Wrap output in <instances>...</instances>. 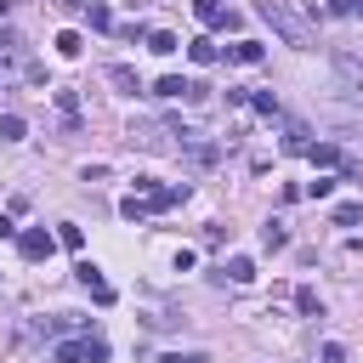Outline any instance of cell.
<instances>
[{
    "label": "cell",
    "mask_w": 363,
    "mask_h": 363,
    "mask_svg": "<svg viewBox=\"0 0 363 363\" xmlns=\"http://www.w3.org/2000/svg\"><path fill=\"white\" fill-rule=\"evenodd\" d=\"M255 11L267 17V28H272L284 45H295V51H306V45H312V23H306L289 0H255Z\"/></svg>",
    "instance_id": "obj_1"
},
{
    "label": "cell",
    "mask_w": 363,
    "mask_h": 363,
    "mask_svg": "<svg viewBox=\"0 0 363 363\" xmlns=\"http://www.w3.org/2000/svg\"><path fill=\"white\" fill-rule=\"evenodd\" d=\"M108 357V340L102 335H85V340H62L51 352V363H102Z\"/></svg>",
    "instance_id": "obj_2"
},
{
    "label": "cell",
    "mask_w": 363,
    "mask_h": 363,
    "mask_svg": "<svg viewBox=\"0 0 363 363\" xmlns=\"http://www.w3.org/2000/svg\"><path fill=\"white\" fill-rule=\"evenodd\" d=\"M17 250H23V261H45V255L57 250V238H51L45 227H28V233H17Z\"/></svg>",
    "instance_id": "obj_3"
},
{
    "label": "cell",
    "mask_w": 363,
    "mask_h": 363,
    "mask_svg": "<svg viewBox=\"0 0 363 363\" xmlns=\"http://www.w3.org/2000/svg\"><path fill=\"white\" fill-rule=\"evenodd\" d=\"M193 11H199V23H210V28H238V11H227L221 0H193Z\"/></svg>",
    "instance_id": "obj_4"
},
{
    "label": "cell",
    "mask_w": 363,
    "mask_h": 363,
    "mask_svg": "<svg viewBox=\"0 0 363 363\" xmlns=\"http://www.w3.org/2000/svg\"><path fill=\"white\" fill-rule=\"evenodd\" d=\"M153 96H164V102H176V96H204V85H193V79H182V74H164V79L153 85Z\"/></svg>",
    "instance_id": "obj_5"
},
{
    "label": "cell",
    "mask_w": 363,
    "mask_h": 363,
    "mask_svg": "<svg viewBox=\"0 0 363 363\" xmlns=\"http://www.w3.org/2000/svg\"><path fill=\"white\" fill-rule=\"evenodd\" d=\"M74 272H79V284H85V289H91V295H96V301H102V306H113V284H108V278H102V272H96V267H91V261H79V267H74Z\"/></svg>",
    "instance_id": "obj_6"
},
{
    "label": "cell",
    "mask_w": 363,
    "mask_h": 363,
    "mask_svg": "<svg viewBox=\"0 0 363 363\" xmlns=\"http://www.w3.org/2000/svg\"><path fill=\"white\" fill-rule=\"evenodd\" d=\"M164 136H170V130H164V125H153V119H142V125H130V142H142V147H170Z\"/></svg>",
    "instance_id": "obj_7"
},
{
    "label": "cell",
    "mask_w": 363,
    "mask_h": 363,
    "mask_svg": "<svg viewBox=\"0 0 363 363\" xmlns=\"http://www.w3.org/2000/svg\"><path fill=\"white\" fill-rule=\"evenodd\" d=\"M312 147V130L301 119H284V153H306Z\"/></svg>",
    "instance_id": "obj_8"
},
{
    "label": "cell",
    "mask_w": 363,
    "mask_h": 363,
    "mask_svg": "<svg viewBox=\"0 0 363 363\" xmlns=\"http://www.w3.org/2000/svg\"><path fill=\"white\" fill-rule=\"evenodd\" d=\"M216 278H227V284H250V278H255V261H250V255H227V267H221Z\"/></svg>",
    "instance_id": "obj_9"
},
{
    "label": "cell",
    "mask_w": 363,
    "mask_h": 363,
    "mask_svg": "<svg viewBox=\"0 0 363 363\" xmlns=\"http://www.w3.org/2000/svg\"><path fill=\"white\" fill-rule=\"evenodd\" d=\"M108 79H113L125 96H136V91H142V79H136V68H130V62H113V68H108Z\"/></svg>",
    "instance_id": "obj_10"
},
{
    "label": "cell",
    "mask_w": 363,
    "mask_h": 363,
    "mask_svg": "<svg viewBox=\"0 0 363 363\" xmlns=\"http://www.w3.org/2000/svg\"><path fill=\"white\" fill-rule=\"evenodd\" d=\"M295 312H301V318H323V301H318V289H312V284H301V289H295Z\"/></svg>",
    "instance_id": "obj_11"
},
{
    "label": "cell",
    "mask_w": 363,
    "mask_h": 363,
    "mask_svg": "<svg viewBox=\"0 0 363 363\" xmlns=\"http://www.w3.org/2000/svg\"><path fill=\"white\" fill-rule=\"evenodd\" d=\"M306 159L329 170V164H340V147H335V142H312V147H306Z\"/></svg>",
    "instance_id": "obj_12"
},
{
    "label": "cell",
    "mask_w": 363,
    "mask_h": 363,
    "mask_svg": "<svg viewBox=\"0 0 363 363\" xmlns=\"http://www.w3.org/2000/svg\"><path fill=\"white\" fill-rule=\"evenodd\" d=\"M23 136H28L23 113H0V142H23Z\"/></svg>",
    "instance_id": "obj_13"
},
{
    "label": "cell",
    "mask_w": 363,
    "mask_h": 363,
    "mask_svg": "<svg viewBox=\"0 0 363 363\" xmlns=\"http://www.w3.org/2000/svg\"><path fill=\"white\" fill-rule=\"evenodd\" d=\"M85 23H91L96 34H108V28H113V11H108L102 0H91V11H85Z\"/></svg>",
    "instance_id": "obj_14"
},
{
    "label": "cell",
    "mask_w": 363,
    "mask_h": 363,
    "mask_svg": "<svg viewBox=\"0 0 363 363\" xmlns=\"http://www.w3.org/2000/svg\"><path fill=\"white\" fill-rule=\"evenodd\" d=\"M57 51H62V57H79V51H85V34H79V28H62V34H57Z\"/></svg>",
    "instance_id": "obj_15"
},
{
    "label": "cell",
    "mask_w": 363,
    "mask_h": 363,
    "mask_svg": "<svg viewBox=\"0 0 363 363\" xmlns=\"http://www.w3.org/2000/svg\"><path fill=\"white\" fill-rule=\"evenodd\" d=\"M176 45H182V40H176L170 28H153V34H147V51H159V57H170Z\"/></svg>",
    "instance_id": "obj_16"
},
{
    "label": "cell",
    "mask_w": 363,
    "mask_h": 363,
    "mask_svg": "<svg viewBox=\"0 0 363 363\" xmlns=\"http://www.w3.org/2000/svg\"><path fill=\"white\" fill-rule=\"evenodd\" d=\"M187 51H193V62H199V68H210V62L221 57V51H216V40H204V34H199V40L187 45Z\"/></svg>",
    "instance_id": "obj_17"
},
{
    "label": "cell",
    "mask_w": 363,
    "mask_h": 363,
    "mask_svg": "<svg viewBox=\"0 0 363 363\" xmlns=\"http://www.w3.org/2000/svg\"><path fill=\"white\" fill-rule=\"evenodd\" d=\"M227 57H233V62H244V68H250V62H261V40H238V45H233V51H227Z\"/></svg>",
    "instance_id": "obj_18"
},
{
    "label": "cell",
    "mask_w": 363,
    "mask_h": 363,
    "mask_svg": "<svg viewBox=\"0 0 363 363\" xmlns=\"http://www.w3.org/2000/svg\"><path fill=\"white\" fill-rule=\"evenodd\" d=\"M57 113H62V125H79V96L74 91H57Z\"/></svg>",
    "instance_id": "obj_19"
},
{
    "label": "cell",
    "mask_w": 363,
    "mask_h": 363,
    "mask_svg": "<svg viewBox=\"0 0 363 363\" xmlns=\"http://www.w3.org/2000/svg\"><path fill=\"white\" fill-rule=\"evenodd\" d=\"M119 216H125V221H147L153 210H147V199H142V193H130V199L119 204Z\"/></svg>",
    "instance_id": "obj_20"
},
{
    "label": "cell",
    "mask_w": 363,
    "mask_h": 363,
    "mask_svg": "<svg viewBox=\"0 0 363 363\" xmlns=\"http://www.w3.org/2000/svg\"><path fill=\"white\" fill-rule=\"evenodd\" d=\"M284 244H289L284 221H267V227H261V250H284Z\"/></svg>",
    "instance_id": "obj_21"
},
{
    "label": "cell",
    "mask_w": 363,
    "mask_h": 363,
    "mask_svg": "<svg viewBox=\"0 0 363 363\" xmlns=\"http://www.w3.org/2000/svg\"><path fill=\"white\" fill-rule=\"evenodd\" d=\"M250 108H255V113H267V119H278V96H272V91H255V96H250Z\"/></svg>",
    "instance_id": "obj_22"
},
{
    "label": "cell",
    "mask_w": 363,
    "mask_h": 363,
    "mask_svg": "<svg viewBox=\"0 0 363 363\" xmlns=\"http://www.w3.org/2000/svg\"><path fill=\"white\" fill-rule=\"evenodd\" d=\"M340 96H346L352 108H363V79H352V74H340Z\"/></svg>",
    "instance_id": "obj_23"
},
{
    "label": "cell",
    "mask_w": 363,
    "mask_h": 363,
    "mask_svg": "<svg viewBox=\"0 0 363 363\" xmlns=\"http://www.w3.org/2000/svg\"><path fill=\"white\" fill-rule=\"evenodd\" d=\"M301 193H306V199H329V193H335V176H318V182H306Z\"/></svg>",
    "instance_id": "obj_24"
},
{
    "label": "cell",
    "mask_w": 363,
    "mask_h": 363,
    "mask_svg": "<svg viewBox=\"0 0 363 363\" xmlns=\"http://www.w3.org/2000/svg\"><path fill=\"white\" fill-rule=\"evenodd\" d=\"M352 221H363V204H335V227H352Z\"/></svg>",
    "instance_id": "obj_25"
},
{
    "label": "cell",
    "mask_w": 363,
    "mask_h": 363,
    "mask_svg": "<svg viewBox=\"0 0 363 363\" xmlns=\"http://www.w3.org/2000/svg\"><path fill=\"white\" fill-rule=\"evenodd\" d=\"M57 244H68V250H79V244H85V233H79L74 221H62V233H57Z\"/></svg>",
    "instance_id": "obj_26"
},
{
    "label": "cell",
    "mask_w": 363,
    "mask_h": 363,
    "mask_svg": "<svg viewBox=\"0 0 363 363\" xmlns=\"http://www.w3.org/2000/svg\"><path fill=\"white\" fill-rule=\"evenodd\" d=\"M323 363H346V346H340V340H329V346H323Z\"/></svg>",
    "instance_id": "obj_27"
},
{
    "label": "cell",
    "mask_w": 363,
    "mask_h": 363,
    "mask_svg": "<svg viewBox=\"0 0 363 363\" xmlns=\"http://www.w3.org/2000/svg\"><path fill=\"white\" fill-rule=\"evenodd\" d=\"M17 45H23V40H17V34H11V28H0V57H11V51H17Z\"/></svg>",
    "instance_id": "obj_28"
},
{
    "label": "cell",
    "mask_w": 363,
    "mask_h": 363,
    "mask_svg": "<svg viewBox=\"0 0 363 363\" xmlns=\"http://www.w3.org/2000/svg\"><path fill=\"white\" fill-rule=\"evenodd\" d=\"M329 11H335V17H352V11H357V0H329Z\"/></svg>",
    "instance_id": "obj_29"
},
{
    "label": "cell",
    "mask_w": 363,
    "mask_h": 363,
    "mask_svg": "<svg viewBox=\"0 0 363 363\" xmlns=\"http://www.w3.org/2000/svg\"><path fill=\"white\" fill-rule=\"evenodd\" d=\"M57 6H62V11H74V17H85V11H91V0H57Z\"/></svg>",
    "instance_id": "obj_30"
},
{
    "label": "cell",
    "mask_w": 363,
    "mask_h": 363,
    "mask_svg": "<svg viewBox=\"0 0 363 363\" xmlns=\"http://www.w3.org/2000/svg\"><path fill=\"white\" fill-rule=\"evenodd\" d=\"M0 238H17V227H11V221H6V216H0Z\"/></svg>",
    "instance_id": "obj_31"
},
{
    "label": "cell",
    "mask_w": 363,
    "mask_h": 363,
    "mask_svg": "<svg viewBox=\"0 0 363 363\" xmlns=\"http://www.w3.org/2000/svg\"><path fill=\"white\" fill-rule=\"evenodd\" d=\"M182 363H210V357H204V352H187V357H182Z\"/></svg>",
    "instance_id": "obj_32"
},
{
    "label": "cell",
    "mask_w": 363,
    "mask_h": 363,
    "mask_svg": "<svg viewBox=\"0 0 363 363\" xmlns=\"http://www.w3.org/2000/svg\"><path fill=\"white\" fill-rule=\"evenodd\" d=\"M159 363H182V352H164V357H159Z\"/></svg>",
    "instance_id": "obj_33"
},
{
    "label": "cell",
    "mask_w": 363,
    "mask_h": 363,
    "mask_svg": "<svg viewBox=\"0 0 363 363\" xmlns=\"http://www.w3.org/2000/svg\"><path fill=\"white\" fill-rule=\"evenodd\" d=\"M6 11H11V0H0V17H6Z\"/></svg>",
    "instance_id": "obj_34"
},
{
    "label": "cell",
    "mask_w": 363,
    "mask_h": 363,
    "mask_svg": "<svg viewBox=\"0 0 363 363\" xmlns=\"http://www.w3.org/2000/svg\"><path fill=\"white\" fill-rule=\"evenodd\" d=\"M357 11H363V0H357Z\"/></svg>",
    "instance_id": "obj_35"
}]
</instances>
